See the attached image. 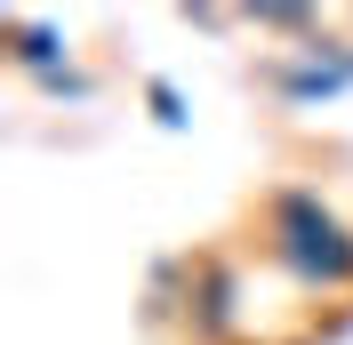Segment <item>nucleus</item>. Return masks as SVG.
I'll use <instances>...</instances> for the list:
<instances>
[{"mask_svg": "<svg viewBox=\"0 0 353 345\" xmlns=\"http://www.w3.org/2000/svg\"><path fill=\"white\" fill-rule=\"evenodd\" d=\"M249 241L297 297H353V217L313 185H273L249 217Z\"/></svg>", "mask_w": 353, "mask_h": 345, "instance_id": "f257e3e1", "label": "nucleus"}, {"mask_svg": "<svg viewBox=\"0 0 353 345\" xmlns=\"http://www.w3.org/2000/svg\"><path fill=\"white\" fill-rule=\"evenodd\" d=\"M265 88L281 97V105H337V97H353V41H305V48H273L265 57Z\"/></svg>", "mask_w": 353, "mask_h": 345, "instance_id": "f03ea898", "label": "nucleus"}, {"mask_svg": "<svg viewBox=\"0 0 353 345\" xmlns=\"http://www.w3.org/2000/svg\"><path fill=\"white\" fill-rule=\"evenodd\" d=\"M0 48H8V72H24L41 97H97V81L72 65V41L48 17H0Z\"/></svg>", "mask_w": 353, "mask_h": 345, "instance_id": "7ed1b4c3", "label": "nucleus"}, {"mask_svg": "<svg viewBox=\"0 0 353 345\" xmlns=\"http://www.w3.org/2000/svg\"><path fill=\"white\" fill-rule=\"evenodd\" d=\"M185 337L193 345L241 337V265L233 257H193V273H185Z\"/></svg>", "mask_w": 353, "mask_h": 345, "instance_id": "20e7f679", "label": "nucleus"}, {"mask_svg": "<svg viewBox=\"0 0 353 345\" xmlns=\"http://www.w3.org/2000/svg\"><path fill=\"white\" fill-rule=\"evenodd\" d=\"M241 24H249V32H281L289 48H305V41H321V32H330V17H321V8H305V0H249Z\"/></svg>", "mask_w": 353, "mask_h": 345, "instance_id": "39448f33", "label": "nucleus"}, {"mask_svg": "<svg viewBox=\"0 0 353 345\" xmlns=\"http://www.w3.org/2000/svg\"><path fill=\"white\" fill-rule=\"evenodd\" d=\"M145 105H153V121H161V129H185V121H193V112H185V88H176V81H161V72L145 81Z\"/></svg>", "mask_w": 353, "mask_h": 345, "instance_id": "423d86ee", "label": "nucleus"}]
</instances>
